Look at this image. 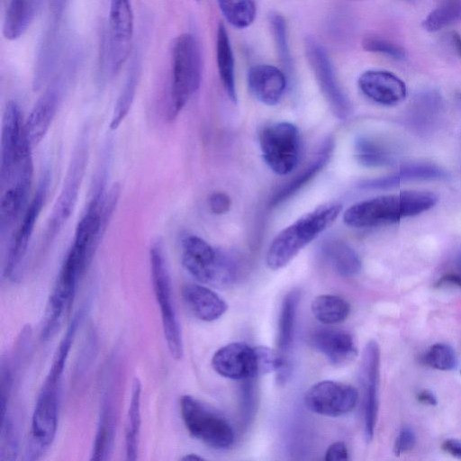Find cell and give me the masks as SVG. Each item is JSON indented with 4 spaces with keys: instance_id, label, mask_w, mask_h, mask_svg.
<instances>
[{
    "instance_id": "cell-1",
    "label": "cell",
    "mask_w": 461,
    "mask_h": 461,
    "mask_svg": "<svg viewBox=\"0 0 461 461\" xmlns=\"http://www.w3.org/2000/svg\"><path fill=\"white\" fill-rule=\"evenodd\" d=\"M430 191H402L357 203L343 214L344 222L354 228H369L392 224L402 218L422 213L438 203Z\"/></svg>"
},
{
    "instance_id": "cell-2",
    "label": "cell",
    "mask_w": 461,
    "mask_h": 461,
    "mask_svg": "<svg viewBox=\"0 0 461 461\" xmlns=\"http://www.w3.org/2000/svg\"><path fill=\"white\" fill-rule=\"evenodd\" d=\"M341 210L340 203H328L303 214L285 228L275 237L267 249V267L277 270L286 266L301 249L334 222Z\"/></svg>"
},
{
    "instance_id": "cell-3",
    "label": "cell",
    "mask_w": 461,
    "mask_h": 461,
    "mask_svg": "<svg viewBox=\"0 0 461 461\" xmlns=\"http://www.w3.org/2000/svg\"><path fill=\"white\" fill-rule=\"evenodd\" d=\"M171 86L167 119L174 120L199 89L203 59L198 41L183 33L174 41L171 51Z\"/></svg>"
},
{
    "instance_id": "cell-4",
    "label": "cell",
    "mask_w": 461,
    "mask_h": 461,
    "mask_svg": "<svg viewBox=\"0 0 461 461\" xmlns=\"http://www.w3.org/2000/svg\"><path fill=\"white\" fill-rule=\"evenodd\" d=\"M90 262L86 251L72 244L50 295L41 330L43 340L51 339L61 328L72 306L79 280Z\"/></svg>"
},
{
    "instance_id": "cell-5",
    "label": "cell",
    "mask_w": 461,
    "mask_h": 461,
    "mask_svg": "<svg viewBox=\"0 0 461 461\" xmlns=\"http://www.w3.org/2000/svg\"><path fill=\"white\" fill-rule=\"evenodd\" d=\"M182 264L197 281L217 288L230 285L237 277L233 261L196 235H186L181 240Z\"/></svg>"
},
{
    "instance_id": "cell-6",
    "label": "cell",
    "mask_w": 461,
    "mask_h": 461,
    "mask_svg": "<svg viewBox=\"0 0 461 461\" xmlns=\"http://www.w3.org/2000/svg\"><path fill=\"white\" fill-rule=\"evenodd\" d=\"M88 135L84 131L74 148L63 186L42 234L41 250L49 249L71 216L88 158Z\"/></svg>"
},
{
    "instance_id": "cell-7",
    "label": "cell",
    "mask_w": 461,
    "mask_h": 461,
    "mask_svg": "<svg viewBox=\"0 0 461 461\" xmlns=\"http://www.w3.org/2000/svg\"><path fill=\"white\" fill-rule=\"evenodd\" d=\"M149 262L153 290L160 308L167 348L172 357L179 360L184 353L182 332L174 306L171 279L161 242L156 241L150 247Z\"/></svg>"
},
{
    "instance_id": "cell-8",
    "label": "cell",
    "mask_w": 461,
    "mask_h": 461,
    "mask_svg": "<svg viewBox=\"0 0 461 461\" xmlns=\"http://www.w3.org/2000/svg\"><path fill=\"white\" fill-rule=\"evenodd\" d=\"M180 413L190 435L214 449H227L234 443L229 421L211 406L192 395L180 399Z\"/></svg>"
},
{
    "instance_id": "cell-9",
    "label": "cell",
    "mask_w": 461,
    "mask_h": 461,
    "mask_svg": "<svg viewBox=\"0 0 461 461\" xmlns=\"http://www.w3.org/2000/svg\"><path fill=\"white\" fill-rule=\"evenodd\" d=\"M60 384L45 378L32 417L26 459H39L52 444L58 427Z\"/></svg>"
},
{
    "instance_id": "cell-10",
    "label": "cell",
    "mask_w": 461,
    "mask_h": 461,
    "mask_svg": "<svg viewBox=\"0 0 461 461\" xmlns=\"http://www.w3.org/2000/svg\"><path fill=\"white\" fill-rule=\"evenodd\" d=\"M258 139L263 159L273 172L284 176L295 168L300 137L294 124L287 122L272 123L260 131Z\"/></svg>"
},
{
    "instance_id": "cell-11",
    "label": "cell",
    "mask_w": 461,
    "mask_h": 461,
    "mask_svg": "<svg viewBox=\"0 0 461 461\" xmlns=\"http://www.w3.org/2000/svg\"><path fill=\"white\" fill-rule=\"evenodd\" d=\"M20 106L14 101L6 104L3 117L0 153V184L4 186L20 163L32 155Z\"/></svg>"
},
{
    "instance_id": "cell-12",
    "label": "cell",
    "mask_w": 461,
    "mask_h": 461,
    "mask_svg": "<svg viewBox=\"0 0 461 461\" xmlns=\"http://www.w3.org/2000/svg\"><path fill=\"white\" fill-rule=\"evenodd\" d=\"M50 176L47 172L41 176L38 188L26 207L22 221L13 235L6 254L4 276L8 278H15L21 264L25 257L28 245L32 235L35 224L44 206Z\"/></svg>"
},
{
    "instance_id": "cell-13",
    "label": "cell",
    "mask_w": 461,
    "mask_h": 461,
    "mask_svg": "<svg viewBox=\"0 0 461 461\" xmlns=\"http://www.w3.org/2000/svg\"><path fill=\"white\" fill-rule=\"evenodd\" d=\"M358 393L350 385L332 380H324L312 385L305 393V406L312 412L339 417L348 413L357 405Z\"/></svg>"
},
{
    "instance_id": "cell-14",
    "label": "cell",
    "mask_w": 461,
    "mask_h": 461,
    "mask_svg": "<svg viewBox=\"0 0 461 461\" xmlns=\"http://www.w3.org/2000/svg\"><path fill=\"white\" fill-rule=\"evenodd\" d=\"M304 50L310 67L332 111L339 118H346L350 113V104L338 83L326 50L312 38L305 40Z\"/></svg>"
},
{
    "instance_id": "cell-15",
    "label": "cell",
    "mask_w": 461,
    "mask_h": 461,
    "mask_svg": "<svg viewBox=\"0 0 461 461\" xmlns=\"http://www.w3.org/2000/svg\"><path fill=\"white\" fill-rule=\"evenodd\" d=\"M133 36V13L130 0H111L108 23V59L116 74L128 59Z\"/></svg>"
},
{
    "instance_id": "cell-16",
    "label": "cell",
    "mask_w": 461,
    "mask_h": 461,
    "mask_svg": "<svg viewBox=\"0 0 461 461\" xmlns=\"http://www.w3.org/2000/svg\"><path fill=\"white\" fill-rule=\"evenodd\" d=\"M32 156L19 166L10 181L2 189L0 199V235L4 239L23 211L32 180Z\"/></svg>"
},
{
    "instance_id": "cell-17",
    "label": "cell",
    "mask_w": 461,
    "mask_h": 461,
    "mask_svg": "<svg viewBox=\"0 0 461 461\" xmlns=\"http://www.w3.org/2000/svg\"><path fill=\"white\" fill-rule=\"evenodd\" d=\"M216 373L233 380H249L261 375L257 347L232 342L219 348L212 358Z\"/></svg>"
},
{
    "instance_id": "cell-18",
    "label": "cell",
    "mask_w": 461,
    "mask_h": 461,
    "mask_svg": "<svg viewBox=\"0 0 461 461\" xmlns=\"http://www.w3.org/2000/svg\"><path fill=\"white\" fill-rule=\"evenodd\" d=\"M380 371V348L370 340L364 351L362 361V384L364 387V433L366 441L374 437L378 412V384Z\"/></svg>"
},
{
    "instance_id": "cell-19",
    "label": "cell",
    "mask_w": 461,
    "mask_h": 461,
    "mask_svg": "<svg viewBox=\"0 0 461 461\" xmlns=\"http://www.w3.org/2000/svg\"><path fill=\"white\" fill-rule=\"evenodd\" d=\"M362 93L372 101L383 105H394L406 96L404 82L396 75L378 69L365 71L357 81Z\"/></svg>"
},
{
    "instance_id": "cell-20",
    "label": "cell",
    "mask_w": 461,
    "mask_h": 461,
    "mask_svg": "<svg viewBox=\"0 0 461 461\" xmlns=\"http://www.w3.org/2000/svg\"><path fill=\"white\" fill-rule=\"evenodd\" d=\"M60 100L61 87L59 83H55L45 91L31 110L24 122V130L27 140L32 149L48 132L58 112Z\"/></svg>"
},
{
    "instance_id": "cell-21",
    "label": "cell",
    "mask_w": 461,
    "mask_h": 461,
    "mask_svg": "<svg viewBox=\"0 0 461 461\" xmlns=\"http://www.w3.org/2000/svg\"><path fill=\"white\" fill-rule=\"evenodd\" d=\"M248 86L253 96L262 104L275 105L281 100L285 87L286 77L276 67L255 65L248 73Z\"/></svg>"
},
{
    "instance_id": "cell-22",
    "label": "cell",
    "mask_w": 461,
    "mask_h": 461,
    "mask_svg": "<svg viewBox=\"0 0 461 461\" xmlns=\"http://www.w3.org/2000/svg\"><path fill=\"white\" fill-rule=\"evenodd\" d=\"M311 343L334 365L345 364L357 354L352 335L339 329H319L312 333Z\"/></svg>"
},
{
    "instance_id": "cell-23",
    "label": "cell",
    "mask_w": 461,
    "mask_h": 461,
    "mask_svg": "<svg viewBox=\"0 0 461 461\" xmlns=\"http://www.w3.org/2000/svg\"><path fill=\"white\" fill-rule=\"evenodd\" d=\"M181 293L189 311L201 321H213L218 320L228 309L226 302L206 286L187 284L182 287Z\"/></svg>"
},
{
    "instance_id": "cell-24",
    "label": "cell",
    "mask_w": 461,
    "mask_h": 461,
    "mask_svg": "<svg viewBox=\"0 0 461 461\" xmlns=\"http://www.w3.org/2000/svg\"><path fill=\"white\" fill-rule=\"evenodd\" d=\"M115 426L114 393L112 389L107 388L103 397L91 459L106 460L109 458L114 442Z\"/></svg>"
},
{
    "instance_id": "cell-25",
    "label": "cell",
    "mask_w": 461,
    "mask_h": 461,
    "mask_svg": "<svg viewBox=\"0 0 461 461\" xmlns=\"http://www.w3.org/2000/svg\"><path fill=\"white\" fill-rule=\"evenodd\" d=\"M216 59L219 76L223 88L229 98L237 102L235 85L234 56L225 25L221 23L218 25L216 34Z\"/></svg>"
},
{
    "instance_id": "cell-26",
    "label": "cell",
    "mask_w": 461,
    "mask_h": 461,
    "mask_svg": "<svg viewBox=\"0 0 461 461\" xmlns=\"http://www.w3.org/2000/svg\"><path fill=\"white\" fill-rule=\"evenodd\" d=\"M446 176V172L433 164L411 163L402 166L388 176L371 181L367 185L374 188H390L405 181L439 179Z\"/></svg>"
},
{
    "instance_id": "cell-27",
    "label": "cell",
    "mask_w": 461,
    "mask_h": 461,
    "mask_svg": "<svg viewBox=\"0 0 461 461\" xmlns=\"http://www.w3.org/2000/svg\"><path fill=\"white\" fill-rule=\"evenodd\" d=\"M36 11V0H8L4 25V36L10 41L21 37L30 26Z\"/></svg>"
},
{
    "instance_id": "cell-28",
    "label": "cell",
    "mask_w": 461,
    "mask_h": 461,
    "mask_svg": "<svg viewBox=\"0 0 461 461\" xmlns=\"http://www.w3.org/2000/svg\"><path fill=\"white\" fill-rule=\"evenodd\" d=\"M141 383L135 377L132 381L131 400L127 413L125 429V450L127 460H136L139 454V438L141 424L140 416Z\"/></svg>"
},
{
    "instance_id": "cell-29",
    "label": "cell",
    "mask_w": 461,
    "mask_h": 461,
    "mask_svg": "<svg viewBox=\"0 0 461 461\" xmlns=\"http://www.w3.org/2000/svg\"><path fill=\"white\" fill-rule=\"evenodd\" d=\"M299 298L298 291H290L285 296L281 306L277 329V351L285 357L293 342Z\"/></svg>"
},
{
    "instance_id": "cell-30",
    "label": "cell",
    "mask_w": 461,
    "mask_h": 461,
    "mask_svg": "<svg viewBox=\"0 0 461 461\" xmlns=\"http://www.w3.org/2000/svg\"><path fill=\"white\" fill-rule=\"evenodd\" d=\"M324 254L334 270L343 276L357 275L361 269V260L357 252L347 243L332 240L324 247Z\"/></svg>"
},
{
    "instance_id": "cell-31",
    "label": "cell",
    "mask_w": 461,
    "mask_h": 461,
    "mask_svg": "<svg viewBox=\"0 0 461 461\" xmlns=\"http://www.w3.org/2000/svg\"><path fill=\"white\" fill-rule=\"evenodd\" d=\"M314 317L324 324H336L345 321L350 312L348 303L340 296L321 294L311 304Z\"/></svg>"
},
{
    "instance_id": "cell-32",
    "label": "cell",
    "mask_w": 461,
    "mask_h": 461,
    "mask_svg": "<svg viewBox=\"0 0 461 461\" xmlns=\"http://www.w3.org/2000/svg\"><path fill=\"white\" fill-rule=\"evenodd\" d=\"M83 310L84 309H80L75 313L68 326L66 333L59 342L52 364L50 366V369L46 376L50 380L56 382L61 381V376L65 368L68 356L69 354L77 329L83 319Z\"/></svg>"
},
{
    "instance_id": "cell-33",
    "label": "cell",
    "mask_w": 461,
    "mask_h": 461,
    "mask_svg": "<svg viewBox=\"0 0 461 461\" xmlns=\"http://www.w3.org/2000/svg\"><path fill=\"white\" fill-rule=\"evenodd\" d=\"M225 20L233 27L244 29L255 20L257 7L254 0H217Z\"/></svg>"
},
{
    "instance_id": "cell-34",
    "label": "cell",
    "mask_w": 461,
    "mask_h": 461,
    "mask_svg": "<svg viewBox=\"0 0 461 461\" xmlns=\"http://www.w3.org/2000/svg\"><path fill=\"white\" fill-rule=\"evenodd\" d=\"M333 149L332 141H326L321 149L317 154L318 156L312 163L305 168L299 176H297L293 181H291L285 187H284L278 194L273 199V203L276 204L286 197L293 194L298 189H300L304 184H306L314 175L322 168L326 164L327 160L331 155Z\"/></svg>"
},
{
    "instance_id": "cell-35",
    "label": "cell",
    "mask_w": 461,
    "mask_h": 461,
    "mask_svg": "<svg viewBox=\"0 0 461 461\" xmlns=\"http://www.w3.org/2000/svg\"><path fill=\"white\" fill-rule=\"evenodd\" d=\"M461 22V0H446L425 17L422 27L429 32H438Z\"/></svg>"
},
{
    "instance_id": "cell-36",
    "label": "cell",
    "mask_w": 461,
    "mask_h": 461,
    "mask_svg": "<svg viewBox=\"0 0 461 461\" xmlns=\"http://www.w3.org/2000/svg\"><path fill=\"white\" fill-rule=\"evenodd\" d=\"M139 81V72L136 67H133L124 83V86L117 98L113 114L111 117L110 129L116 130L122 122L128 115L134 97Z\"/></svg>"
},
{
    "instance_id": "cell-37",
    "label": "cell",
    "mask_w": 461,
    "mask_h": 461,
    "mask_svg": "<svg viewBox=\"0 0 461 461\" xmlns=\"http://www.w3.org/2000/svg\"><path fill=\"white\" fill-rule=\"evenodd\" d=\"M357 160L366 167H383L393 162V155L378 142L361 138L356 142Z\"/></svg>"
},
{
    "instance_id": "cell-38",
    "label": "cell",
    "mask_w": 461,
    "mask_h": 461,
    "mask_svg": "<svg viewBox=\"0 0 461 461\" xmlns=\"http://www.w3.org/2000/svg\"><path fill=\"white\" fill-rule=\"evenodd\" d=\"M270 23L279 59L284 68L290 73L293 68V60L288 43L285 19L279 14H272L270 16Z\"/></svg>"
},
{
    "instance_id": "cell-39",
    "label": "cell",
    "mask_w": 461,
    "mask_h": 461,
    "mask_svg": "<svg viewBox=\"0 0 461 461\" xmlns=\"http://www.w3.org/2000/svg\"><path fill=\"white\" fill-rule=\"evenodd\" d=\"M424 362L430 367L441 371L454 370L458 364L454 348L445 343L432 345L424 356Z\"/></svg>"
},
{
    "instance_id": "cell-40",
    "label": "cell",
    "mask_w": 461,
    "mask_h": 461,
    "mask_svg": "<svg viewBox=\"0 0 461 461\" xmlns=\"http://www.w3.org/2000/svg\"><path fill=\"white\" fill-rule=\"evenodd\" d=\"M0 460H14L18 453V434L8 411L1 416Z\"/></svg>"
},
{
    "instance_id": "cell-41",
    "label": "cell",
    "mask_w": 461,
    "mask_h": 461,
    "mask_svg": "<svg viewBox=\"0 0 461 461\" xmlns=\"http://www.w3.org/2000/svg\"><path fill=\"white\" fill-rule=\"evenodd\" d=\"M362 45L366 51L378 53L391 59H403L405 58V51L401 46L383 38L366 37Z\"/></svg>"
},
{
    "instance_id": "cell-42",
    "label": "cell",
    "mask_w": 461,
    "mask_h": 461,
    "mask_svg": "<svg viewBox=\"0 0 461 461\" xmlns=\"http://www.w3.org/2000/svg\"><path fill=\"white\" fill-rule=\"evenodd\" d=\"M415 443L416 437L414 431L409 427H404L401 429L395 439L393 452L396 456H400L402 453L411 450Z\"/></svg>"
},
{
    "instance_id": "cell-43",
    "label": "cell",
    "mask_w": 461,
    "mask_h": 461,
    "mask_svg": "<svg viewBox=\"0 0 461 461\" xmlns=\"http://www.w3.org/2000/svg\"><path fill=\"white\" fill-rule=\"evenodd\" d=\"M208 203L214 214H223L229 212L231 202L228 194L217 192L210 195Z\"/></svg>"
},
{
    "instance_id": "cell-44",
    "label": "cell",
    "mask_w": 461,
    "mask_h": 461,
    "mask_svg": "<svg viewBox=\"0 0 461 461\" xmlns=\"http://www.w3.org/2000/svg\"><path fill=\"white\" fill-rule=\"evenodd\" d=\"M324 459L326 461L348 460V451L346 444L342 441H337L331 444L326 450Z\"/></svg>"
},
{
    "instance_id": "cell-45",
    "label": "cell",
    "mask_w": 461,
    "mask_h": 461,
    "mask_svg": "<svg viewBox=\"0 0 461 461\" xmlns=\"http://www.w3.org/2000/svg\"><path fill=\"white\" fill-rule=\"evenodd\" d=\"M441 448L451 456L461 459V441L456 438H447L443 441Z\"/></svg>"
},
{
    "instance_id": "cell-46",
    "label": "cell",
    "mask_w": 461,
    "mask_h": 461,
    "mask_svg": "<svg viewBox=\"0 0 461 461\" xmlns=\"http://www.w3.org/2000/svg\"><path fill=\"white\" fill-rule=\"evenodd\" d=\"M417 400L424 404L435 406L438 403L436 396L429 390H422L417 394Z\"/></svg>"
},
{
    "instance_id": "cell-47",
    "label": "cell",
    "mask_w": 461,
    "mask_h": 461,
    "mask_svg": "<svg viewBox=\"0 0 461 461\" xmlns=\"http://www.w3.org/2000/svg\"><path fill=\"white\" fill-rule=\"evenodd\" d=\"M451 42L461 58V35L456 32L451 33Z\"/></svg>"
},
{
    "instance_id": "cell-48",
    "label": "cell",
    "mask_w": 461,
    "mask_h": 461,
    "mask_svg": "<svg viewBox=\"0 0 461 461\" xmlns=\"http://www.w3.org/2000/svg\"><path fill=\"white\" fill-rule=\"evenodd\" d=\"M182 460H203L204 458L196 454H188L181 458Z\"/></svg>"
},
{
    "instance_id": "cell-49",
    "label": "cell",
    "mask_w": 461,
    "mask_h": 461,
    "mask_svg": "<svg viewBox=\"0 0 461 461\" xmlns=\"http://www.w3.org/2000/svg\"><path fill=\"white\" fill-rule=\"evenodd\" d=\"M456 273L461 276V252L456 259Z\"/></svg>"
},
{
    "instance_id": "cell-50",
    "label": "cell",
    "mask_w": 461,
    "mask_h": 461,
    "mask_svg": "<svg viewBox=\"0 0 461 461\" xmlns=\"http://www.w3.org/2000/svg\"><path fill=\"white\" fill-rule=\"evenodd\" d=\"M64 1L65 0H53V4L55 5V9L57 11H59L60 8L62 7L63 4H64Z\"/></svg>"
},
{
    "instance_id": "cell-51",
    "label": "cell",
    "mask_w": 461,
    "mask_h": 461,
    "mask_svg": "<svg viewBox=\"0 0 461 461\" xmlns=\"http://www.w3.org/2000/svg\"><path fill=\"white\" fill-rule=\"evenodd\" d=\"M460 373H461V371H460Z\"/></svg>"
}]
</instances>
